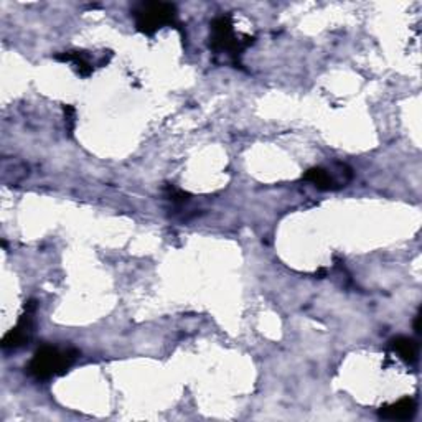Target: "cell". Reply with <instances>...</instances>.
I'll use <instances>...</instances> for the list:
<instances>
[{"instance_id":"cell-5","label":"cell","mask_w":422,"mask_h":422,"mask_svg":"<svg viewBox=\"0 0 422 422\" xmlns=\"http://www.w3.org/2000/svg\"><path fill=\"white\" fill-rule=\"evenodd\" d=\"M416 401L412 397H402L392 404L381 406L378 411V416L386 421H409L416 414Z\"/></svg>"},{"instance_id":"cell-7","label":"cell","mask_w":422,"mask_h":422,"mask_svg":"<svg viewBox=\"0 0 422 422\" xmlns=\"http://www.w3.org/2000/svg\"><path fill=\"white\" fill-rule=\"evenodd\" d=\"M304 180L314 183L318 190H337V188H340L337 180L330 175L328 170H325L322 167H314L305 172Z\"/></svg>"},{"instance_id":"cell-3","label":"cell","mask_w":422,"mask_h":422,"mask_svg":"<svg viewBox=\"0 0 422 422\" xmlns=\"http://www.w3.org/2000/svg\"><path fill=\"white\" fill-rule=\"evenodd\" d=\"M254 38L244 35L240 40L235 35V28H232V20L230 15L216 17L211 22V37H210V48L216 53H228L232 60H237V56L251 45Z\"/></svg>"},{"instance_id":"cell-10","label":"cell","mask_w":422,"mask_h":422,"mask_svg":"<svg viewBox=\"0 0 422 422\" xmlns=\"http://www.w3.org/2000/svg\"><path fill=\"white\" fill-rule=\"evenodd\" d=\"M414 330H416V333H421V315H417L414 320Z\"/></svg>"},{"instance_id":"cell-2","label":"cell","mask_w":422,"mask_h":422,"mask_svg":"<svg viewBox=\"0 0 422 422\" xmlns=\"http://www.w3.org/2000/svg\"><path fill=\"white\" fill-rule=\"evenodd\" d=\"M135 28L145 35H154L165 25H177V7L167 2H144L132 11Z\"/></svg>"},{"instance_id":"cell-6","label":"cell","mask_w":422,"mask_h":422,"mask_svg":"<svg viewBox=\"0 0 422 422\" xmlns=\"http://www.w3.org/2000/svg\"><path fill=\"white\" fill-rule=\"evenodd\" d=\"M56 61H63V63H73L75 70L77 75L81 77H88L93 75V63L88 60L85 51H63L55 55Z\"/></svg>"},{"instance_id":"cell-9","label":"cell","mask_w":422,"mask_h":422,"mask_svg":"<svg viewBox=\"0 0 422 422\" xmlns=\"http://www.w3.org/2000/svg\"><path fill=\"white\" fill-rule=\"evenodd\" d=\"M188 197H190V195H188V193L182 192V190H177L175 187H172V185L167 187V198L172 203H178V205H182V203H185V201L190 200V198H188Z\"/></svg>"},{"instance_id":"cell-4","label":"cell","mask_w":422,"mask_h":422,"mask_svg":"<svg viewBox=\"0 0 422 422\" xmlns=\"http://www.w3.org/2000/svg\"><path fill=\"white\" fill-rule=\"evenodd\" d=\"M38 307V302L35 299H30L23 305V315L18 320V323L13 327L11 332L6 333L2 340L4 350H18V348L25 347L28 340H30L32 328H33V314Z\"/></svg>"},{"instance_id":"cell-1","label":"cell","mask_w":422,"mask_h":422,"mask_svg":"<svg viewBox=\"0 0 422 422\" xmlns=\"http://www.w3.org/2000/svg\"><path fill=\"white\" fill-rule=\"evenodd\" d=\"M80 356V352L75 348H61L53 345H42L33 355L32 361L28 363L27 371L37 381H46L55 376H61L70 370L76 358Z\"/></svg>"},{"instance_id":"cell-8","label":"cell","mask_w":422,"mask_h":422,"mask_svg":"<svg viewBox=\"0 0 422 422\" xmlns=\"http://www.w3.org/2000/svg\"><path fill=\"white\" fill-rule=\"evenodd\" d=\"M390 348L399 355L401 360L406 363L417 361V343L412 338L407 337H396L390 342Z\"/></svg>"}]
</instances>
